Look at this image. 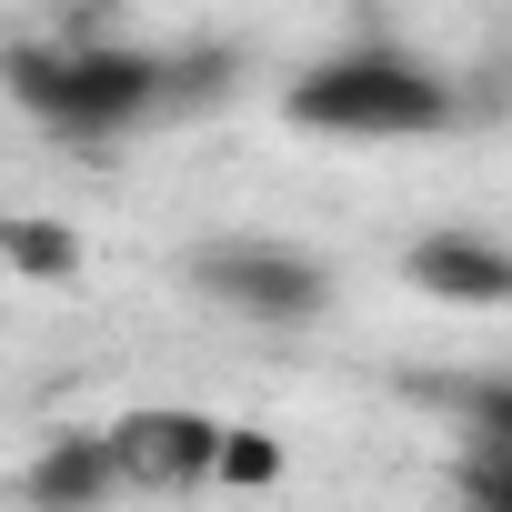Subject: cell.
Wrapping results in <instances>:
<instances>
[{
  "label": "cell",
  "instance_id": "cell-10",
  "mask_svg": "<svg viewBox=\"0 0 512 512\" xmlns=\"http://www.w3.org/2000/svg\"><path fill=\"white\" fill-rule=\"evenodd\" d=\"M262 482H282V442H262V432L231 422V442H221V492H262Z\"/></svg>",
  "mask_w": 512,
  "mask_h": 512
},
{
  "label": "cell",
  "instance_id": "cell-2",
  "mask_svg": "<svg viewBox=\"0 0 512 512\" xmlns=\"http://www.w3.org/2000/svg\"><path fill=\"white\" fill-rule=\"evenodd\" d=\"M282 121L312 141H442L472 121V91L402 41H342L282 81Z\"/></svg>",
  "mask_w": 512,
  "mask_h": 512
},
{
  "label": "cell",
  "instance_id": "cell-7",
  "mask_svg": "<svg viewBox=\"0 0 512 512\" xmlns=\"http://www.w3.org/2000/svg\"><path fill=\"white\" fill-rule=\"evenodd\" d=\"M0 272L11 282H81V231L51 211H0Z\"/></svg>",
  "mask_w": 512,
  "mask_h": 512
},
{
  "label": "cell",
  "instance_id": "cell-11",
  "mask_svg": "<svg viewBox=\"0 0 512 512\" xmlns=\"http://www.w3.org/2000/svg\"><path fill=\"white\" fill-rule=\"evenodd\" d=\"M0 282H11V272H0Z\"/></svg>",
  "mask_w": 512,
  "mask_h": 512
},
{
  "label": "cell",
  "instance_id": "cell-9",
  "mask_svg": "<svg viewBox=\"0 0 512 512\" xmlns=\"http://www.w3.org/2000/svg\"><path fill=\"white\" fill-rule=\"evenodd\" d=\"M452 492L482 512H512V442H462L452 452Z\"/></svg>",
  "mask_w": 512,
  "mask_h": 512
},
{
  "label": "cell",
  "instance_id": "cell-3",
  "mask_svg": "<svg viewBox=\"0 0 512 512\" xmlns=\"http://www.w3.org/2000/svg\"><path fill=\"white\" fill-rule=\"evenodd\" d=\"M191 292L241 312V322H262V332H302L332 312V262L282 231H221L191 251Z\"/></svg>",
  "mask_w": 512,
  "mask_h": 512
},
{
  "label": "cell",
  "instance_id": "cell-8",
  "mask_svg": "<svg viewBox=\"0 0 512 512\" xmlns=\"http://www.w3.org/2000/svg\"><path fill=\"white\" fill-rule=\"evenodd\" d=\"M422 402H442L462 442H512V372H442L422 382Z\"/></svg>",
  "mask_w": 512,
  "mask_h": 512
},
{
  "label": "cell",
  "instance_id": "cell-4",
  "mask_svg": "<svg viewBox=\"0 0 512 512\" xmlns=\"http://www.w3.org/2000/svg\"><path fill=\"white\" fill-rule=\"evenodd\" d=\"M111 432V462H121V492H221V442L231 422L191 412V402H131L101 422Z\"/></svg>",
  "mask_w": 512,
  "mask_h": 512
},
{
  "label": "cell",
  "instance_id": "cell-1",
  "mask_svg": "<svg viewBox=\"0 0 512 512\" xmlns=\"http://www.w3.org/2000/svg\"><path fill=\"white\" fill-rule=\"evenodd\" d=\"M241 91V51L221 41H131L111 21H41L0 41V101L31 111L61 151H121L141 131L201 121Z\"/></svg>",
  "mask_w": 512,
  "mask_h": 512
},
{
  "label": "cell",
  "instance_id": "cell-5",
  "mask_svg": "<svg viewBox=\"0 0 512 512\" xmlns=\"http://www.w3.org/2000/svg\"><path fill=\"white\" fill-rule=\"evenodd\" d=\"M402 282H412L422 302H452V312H512V241L462 231V221L412 231V241H402Z\"/></svg>",
  "mask_w": 512,
  "mask_h": 512
},
{
  "label": "cell",
  "instance_id": "cell-6",
  "mask_svg": "<svg viewBox=\"0 0 512 512\" xmlns=\"http://www.w3.org/2000/svg\"><path fill=\"white\" fill-rule=\"evenodd\" d=\"M21 492L31 502H51V512H91V502H121V462H111V432L91 422V432H61L31 472H21Z\"/></svg>",
  "mask_w": 512,
  "mask_h": 512
}]
</instances>
